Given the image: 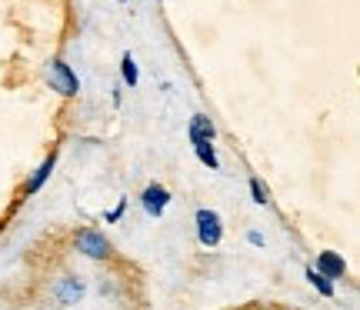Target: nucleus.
<instances>
[{"label": "nucleus", "mask_w": 360, "mask_h": 310, "mask_svg": "<svg viewBox=\"0 0 360 310\" xmlns=\"http://www.w3.org/2000/svg\"><path fill=\"white\" fill-rule=\"evenodd\" d=\"M141 204H143V210H147V217H164V210H167V204H170V190L164 183H150L141 194Z\"/></svg>", "instance_id": "nucleus-5"}, {"label": "nucleus", "mask_w": 360, "mask_h": 310, "mask_svg": "<svg viewBox=\"0 0 360 310\" xmlns=\"http://www.w3.org/2000/svg\"><path fill=\"white\" fill-rule=\"evenodd\" d=\"M304 277L310 280V287H317V294H321V297H334V284H330L327 277H321L314 267H307V273H304Z\"/></svg>", "instance_id": "nucleus-11"}, {"label": "nucleus", "mask_w": 360, "mask_h": 310, "mask_svg": "<svg viewBox=\"0 0 360 310\" xmlns=\"http://www.w3.org/2000/svg\"><path fill=\"white\" fill-rule=\"evenodd\" d=\"M314 271L334 284V280H340V277L347 273V264H344V257H340V254H334V250H323L321 257H317V267H314Z\"/></svg>", "instance_id": "nucleus-6"}, {"label": "nucleus", "mask_w": 360, "mask_h": 310, "mask_svg": "<svg viewBox=\"0 0 360 310\" xmlns=\"http://www.w3.org/2000/svg\"><path fill=\"white\" fill-rule=\"evenodd\" d=\"M51 294L57 297V304H64V307H74V304H80V300H84L87 287H84V280H80V277H74V273H64V277H60V280L53 284Z\"/></svg>", "instance_id": "nucleus-4"}, {"label": "nucleus", "mask_w": 360, "mask_h": 310, "mask_svg": "<svg viewBox=\"0 0 360 310\" xmlns=\"http://www.w3.org/2000/svg\"><path fill=\"white\" fill-rule=\"evenodd\" d=\"M53 164H57V157H47V160H44V164H40L37 170H34V174H30V181H27V187H24V194H37L40 187H44V183L51 181V174H53Z\"/></svg>", "instance_id": "nucleus-8"}, {"label": "nucleus", "mask_w": 360, "mask_h": 310, "mask_svg": "<svg viewBox=\"0 0 360 310\" xmlns=\"http://www.w3.org/2000/svg\"><path fill=\"white\" fill-rule=\"evenodd\" d=\"M120 4H124V0H120Z\"/></svg>", "instance_id": "nucleus-15"}, {"label": "nucleus", "mask_w": 360, "mask_h": 310, "mask_svg": "<svg viewBox=\"0 0 360 310\" xmlns=\"http://www.w3.org/2000/svg\"><path fill=\"white\" fill-rule=\"evenodd\" d=\"M120 77H124V84H127L130 91L137 87V80H141V70H137V60H134V53H124V57H120Z\"/></svg>", "instance_id": "nucleus-9"}, {"label": "nucleus", "mask_w": 360, "mask_h": 310, "mask_svg": "<svg viewBox=\"0 0 360 310\" xmlns=\"http://www.w3.org/2000/svg\"><path fill=\"white\" fill-rule=\"evenodd\" d=\"M74 247L90 260H107L110 257V240L103 237V231H94V227H84V231L74 233Z\"/></svg>", "instance_id": "nucleus-2"}, {"label": "nucleus", "mask_w": 360, "mask_h": 310, "mask_svg": "<svg viewBox=\"0 0 360 310\" xmlns=\"http://www.w3.org/2000/svg\"><path fill=\"white\" fill-rule=\"evenodd\" d=\"M250 197H254V204H270V190H267V183L260 181V177L250 181Z\"/></svg>", "instance_id": "nucleus-12"}, {"label": "nucleus", "mask_w": 360, "mask_h": 310, "mask_svg": "<svg viewBox=\"0 0 360 310\" xmlns=\"http://www.w3.org/2000/svg\"><path fill=\"white\" fill-rule=\"evenodd\" d=\"M44 74H47V84H51V91H57L60 97H77L80 80H77V74L70 70V64H64V60H51Z\"/></svg>", "instance_id": "nucleus-1"}, {"label": "nucleus", "mask_w": 360, "mask_h": 310, "mask_svg": "<svg viewBox=\"0 0 360 310\" xmlns=\"http://www.w3.org/2000/svg\"><path fill=\"white\" fill-rule=\"evenodd\" d=\"M193 150H197V160L210 170H220V160H217V150H214V143H193Z\"/></svg>", "instance_id": "nucleus-10"}, {"label": "nucleus", "mask_w": 360, "mask_h": 310, "mask_svg": "<svg viewBox=\"0 0 360 310\" xmlns=\"http://www.w3.org/2000/svg\"><path fill=\"white\" fill-rule=\"evenodd\" d=\"M124 210H127V200H120V204H117L114 210H110V214H107V217H103V220H107V224H117V220L124 217Z\"/></svg>", "instance_id": "nucleus-13"}, {"label": "nucleus", "mask_w": 360, "mask_h": 310, "mask_svg": "<svg viewBox=\"0 0 360 310\" xmlns=\"http://www.w3.org/2000/svg\"><path fill=\"white\" fill-rule=\"evenodd\" d=\"M247 240H250L254 247H264V233H260V231H250V233H247Z\"/></svg>", "instance_id": "nucleus-14"}, {"label": "nucleus", "mask_w": 360, "mask_h": 310, "mask_svg": "<svg viewBox=\"0 0 360 310\" xmlns=\"http://www.w3.org/2000/svg\"><path fill=\"white\" fill-rule=\"evenodd\" d=\"M197 240H200V247H207V250L220 247V240H224V224H220L217 210H207V207L197 210Z\"/></svg>", "instance_id": "nucleus-3"}, {"label": "nucleus", "mask_w": 360, "mask_h": 310, "mask_svg": "<svg viewBox=\"0 0 360 310\" xmlns=\"http://www.w3.org/2000/svg\"><path fill=\"white\" fill-rule=\"evenodd\" d=\"M187 137H191V143H214V137H217V127L210 124V117L193 114L191 117V127H187Z\"/></svg>", "instance_id": "nucleus-7"}]
</instances>
